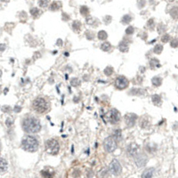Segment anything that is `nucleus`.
I'll use <instances>...</instances> for the list:
<instances>
[{
	"label": "nucleus",
	"instance_id": "0eeeda50",
	"mask_svg": "<svg viewBox=\"0 0 178 178\" xmlns=\"http://www.w3.org/2000/svg\"><path fill=\"white\" fill-rule=\"evenodd\" d=\"M128 85H129V82H128L127 78H125L124 76H120L116 78L115 85L118 89H125L128 86Z\"/></svg>",
	"mask_w": 178,
	"mask_h": 178
},
{
	"label": "nucleus",
	"instance_id": "2eb2a0df",
	"mask_svg": "<svg viewBox=\"0 0 178 178\" xmlns=\"http://www.w3.org/2000/svg\"><path fill=\"white\" fill-rule=\"evenodd\" d=\"M7 167H8L7 161H6L4 158H2V159H1V164H0V168H1V172L4 173L5 171H6V170H7Z\"/></svg>",
	"mask_w": 178,
	"mask_h": 178
},
{
	"label": "nucleus",
	"instance_id": "393cba45",
	"mask_svg": "<svg viewBox=\"0 0 178 178\" xmlns=\"http://www.w3.org/2000/svg\"><path fill=\"white\" fill-rule=\"evenodd\" d=\"M80 26H81V24H80V22L78 21H75L72 23V28H73V29H74L75 31H80Z\"/></svg>",
	"mask_w": 178,
	"mask_h": 178
},
{
	"label": "nucleus",
	"instance_id": "f3484780",
	"mask_svg": "<svg viewBox=\"0 0 178 178\" xmlns=\"http://www.w3.org/2000/svg\"><path fill=\"white\" fill-rule=\"evenodd\" d=\"M41 174L45 178H53V172H51L50 170H43V171H41Z\"/></svg>",
	"mask_w": 178,
	"mask_h": 178
},
{
	"label": "nucleus",
	"instance_id": "9b49d317",
	"mask_svg": "<svg viewBox=\"0 0 178 178\" xmlns=\"http://www.w3.org/2000/svg\"><path fill=\"white\" fill-rule=\"evenodd\" d=\"M138 151H139V146L136 143H131L127 148V152L130 156H135L138 153Z\"/></svg>",
	"mask_w": 178,
	"mask_h": 178
},
{
	"label": "nucleus",
	"instance_id": "f257e3e1",
	"mask_svg": "<svg viewBox=\"0 0 178 178\" xmlns=\"http://www.w3.org/2000/svg\"><path fill=\"white\" fill-rule=\"evenodd\" d=\"M22 128L26 133L28 134H35L40 131L41 129V124L40 121L35 117H27L22 120L21 123Z\"/></svg>",
	"mask_w": 178,
	"mask_h": 178
},
{
	"label": "nucleus",
	"instance_id": "c756f323",
	"mask_svg": "<svg viewBox=\"0 0 178 178\" xmlns=\"http://www.w3.org/2000/svg\"><path fill=\"white\" fill-rule=\"evenodd\" d=\"M104 73H105V75H107V76H110V75L113 73V69H112V67H107V68L104 70Z\"/></svg>",
	"mask_w": 178,
	"mask_h": 178
},
{
	"label": "nucleus",
	"instance_id": "c85d7f7f",
	"mask_svg": "<svg viewBox=\"0 0 178 178\" xmlns=\"http://www.w3.org/2000/svg\"><path fill=\"white\" fill-rule=\"evenodd\" d=\"M162 50H163V46H162V45H156L155 46V47H154V53H160L161 52H162Z\"/></svg>",
	"mask_w": 178,
	"mask_h": 178
},
{
	"label": "nucleus",
	"instance_id": "473e14b6",
	"mask_svg": "<svg viewBox=\"0 0 178 178\" xmlns=\"http://www.w3.org/2000/svg\"><path fill=\"white\" fill-rule=\"evenodd\" d=\"M70 84H71V85H73V86H77V85H79V81H78V78H72V79L70 80Z\"/></svg>",
	"mask_w": 178,
	"mask_h": 178
},
{
	"label": "nucleus",
	"instance_id": "cd10ccee",
	"mask_svg": "<svg viewBox=\"0 0 178 178\" xmlns=\"http://www.w3.org/2000/svg\"><path fill=\"white\" fill-rule=\"evenodd\" d=\"M49 1L50 0H39L38 1V5H39V6L40 7H46L47 6H48V4H49Z\"/></svg>",
	"mask_w": 178,
	"mask_h": 178
},
{
	"label": "nucleus",
	"instance_id": "7c9ffc66",
	"mask_svg": "<svg viewBox=\"0 0 178 178\" xmlns=\"http://www.w3.org/2000/svg\"><path fill=\"white\" fill-rule=\"evenodd\" d=\"M31 14L32 16H38L39 14V10L38 8H36V7L32 8V9H31Z\"/></svg>",
	"mask_w": 178,
	"mask_h": 178
},
{
	"label": "nucleus",
	"instance_id": "c9c22d12",
	"mask_svg": "<svg viewBox=\"0 0 178 178\" xmlns=\"http://www.w3.org/2000/svg\"><path fill=\"white\" fill-rule=\"evenodd\" d=\"M153 25H154V21H153V19H151V20H149L148 21V26H151V28H152L153 27Z\"/></svg>",
	"mask_w": 178,
	"mask_h": 178
},
{
	"label": "nucleus",
	"instance_id": "b1692460",
	"mask_svg": "<svg viewBox=\"0 0 178 178\" xmlns=\"http://www.w3.org/2000/svg\"><path fill=\"white\" fill-rule=\"evenodd\" d=\"M107 38H108V34L106 33V31H99V33H98V38L100 40H105Z\"/></svg>",
	"mask_w": 178,
	"mask_h": 178
},
{
	"label": "nucleus",
	"instance_id": "4be33fe9",
	"mask_svg": "<svg viewBox=\"0 0 178 178\" xmlns=\"http://www.w3.org/2000/svg\"><path fill=\"white\" fill-rule=\"evenodd\" d=\"M61 7V4L59 2H53L50 6V10L52 11H56L59 10V8Z\"/></svg>",
	"mask_w": 178,
	"mask_h": 178
},
{
	"label": "nucleus",
	"instance_id": "aec40b11",
	"mask_svg": "<svg viewBox=\"0 0 178 178\" xmlns=\"http://www.w3.org/2000/svg\"><path fill=\"white\" fill-rule=\"evenodd\" d=\"M131 21H132V17H131L129 14L124 15V16L122 17V19H121V22H122L123 24H128Z\"/></svg>",
	"mask_w": 178,
	"mask_h": 178
},
{
	"label": "nucleus",
	"instance_id": "4468645a",
	"mask_svg": "<svg viewBox=\"0 0 178 178\" xmlns=\"http://www.w3.org/2000/svg\"><path fill=\"white\" fill-rule=\"evenodd\" d=\"M157 148H158V146L155 143H148L146 145V150L152 153H153L157 151Z\"/></svg>",
	"mask_w": 178,
	"mask_h": 178
},
{
	"label": "nucleus",
	"instance_id": "a211bd4d",
	"mask_svg": "<svg viewBox=\"0 0 178 178\" xmlns=\"http://www.w3.org/2000/svg\"><path fill=\"white\" fill-rule=\"evenodd\" d=\"M131 95H142L143 94H145V91L142 90L141 88H135V89H133L130 92Z\"/></svg>",
	"mask_w": 178,
	"mask_h": 178
},
{
	"label": "nucleus",
	"instance_id": "f8f14e48",
	"mask_svg": "<svg viewBox=\"0 0 178 178\" xmlns=\"http://www.w3.org/2000/svg\"><path fill=\"white\" fill-rule=\"evenodd\" d=\"M154 168L153 167H150L145 169L142 174V178H152L153 174H154Z\"/></svg>",
	"mask_w": 178,
	"mask_h": 178
},
{
	"label": "nucleus",
	"instance_id": "bb28decb",
	"mask_svg": "<svg viewBox=\"0 0 178 178\" xmlns=\"http://www.w3.org/2000/svg\"><path fill=\"white\" fill-rule=\"evenodd\" d=\"M152 102L155 103V104H159L160 102H161V98L159 95H154L152 96Z\"/></svg>",
	"mask_w": 178,
	"mask_h": 178
},
{
	"label": "nucleus",
	"instance_id": "dca6fc26",
	"mask_svg": "<svg viewBox=\"0 0 178 178\" xmlns=\"http://www.w3.org/2000/svg\"><path fill=\"white\" fill-rule=\"evenodd\" d=\"M120 50L123 53H127L128 51V44L125 41H122L120 44Z\"/></svg>",
	"mask_w": 178,
	"mask_h": 178
},
{
	"label": "nucleus",
	"instance_id": "f03ea898",
	"mask_svg": "<svg viewBox=\"0 0 178 178\" xmlns=\"http://www.w3.org/2000/svg\"><path fill=\"white\" fill-rule=\"evenodd\" d=\"M21 146L25 151L28 152H35L38 149L39 142L36 137L32 135H28L21 141Z\"/></svg>",
	"mask_w": 178,
	"mask_h": 178
},
{
	"label": "nucleus",
	"instance_id": "a878e982",
	"mask_svg": "<svg viewBox=\"0 0 178 178\" xmlns=\"http://www.w3.org/2000/svg\"><path fill=\"white\" fill-rule=\"evenodd\" d=\"M80 14H81L82 15H84V16L88 15V14H89L88 8H87L86 6H81V7H80Z\"/></svg>",
	"mask_w": 178,
	"mask_h": 178
},
{
	"label": "nucleus",
	"instance_id": "e433bc0d",
	"mask_svg": "<svg viewBox=\"0 0 178 178\" xmlns=\"http://www.w3.org/2000/svg\"><path fill=\"white\" fill-rule=\"evenodd\" d=\"M13 125V120H10V118H8V120H6V126L7 127H11Z\"/></svg>",
	"mask_w": 178,
	"mask_h": 178
},
{
	"label": "nucleus",
	"instance_id": "1a4fd4ad",
	"mask_svg": "<svg viewBox=\"0 0 178 178\" xmlns=\"http://www.w3.org/2000/svg\"><path fill=\"white\" fill-rule=\"evenodd\" d=\"M136 120H137V115L134 114V113H128L125 116V121H126V124L128 126V127H134L135 122H136Z\"/></svg>",
	"mask_w": 178,
	"mask_h": 178
},
{
	"label": "nucleus",
	"instance_id": "72a5a7b5",
	"mask_svg": "<svg viewBox=\"0 0 178 178\" xmlns=\"http://www.w3.org/2000/svg\"><path fill=\"white\" fill-rule=\"evenodd\" d=\"M169 39H170V37H169V35H167V34H165V35L162 37V38H161V40H162L164 43L168 42V41H169Z\"/></svg>",
	"mask_w": 178,
	"mask_h": 178
},
{
	"label": "nucleus",
	"instance_id": "6e6552de",
	"mask_svg": "<svg viewBox=\"0 0 178 178\" xmlns=\"http://www.w3.org/2000/svg\"><path fill=\"white\" fill-rule=\"evenodd\" d=\"M121 169H122L121 165L117 159H114V160H112L110 162V171L111 172V174L117 175L118 174H120Z\"/></svg>",
	"mask_w": 178,
	"mask_h": 178
},
{
	"label": "nucleus",
	"instance_id": "f704fd0d",
	"mask_svg": "<svg viewBox=\"0 0 178 178\" xmlns=\"http://www.w3.org/2000/svg\"><path fill=\"white\" fill-rule=\"evenodd\" d=\"M171 46H172V47H177V46H178V39L174 38V39L171 41Z\"/></svg>",
	"mask_w": 178,
	"mask_h": 178
},
{
	"label": "nucleus",
	"instance_id": "5701e85b",
	"mask_svg": "<svg viewBox=\"0 0 178 178\" xmlns=\"http://www.w3.org/2000/svg\"><path fill=\"white\" fill-rule=\"evenodd\" d=\"M150 65L152 67H160V63H159V60H157L156 58H152L150 61Z\"/></svg>",
	"mask_w": 178,
	"mask_h": 178
},
{
	"label": "nucleus",
	"instance_id": "2f4dec72",
	"mask_svg": "<svg viewBox=\"0 0 178 178\" xmlns=\"http://www.w3.org/2000/svg\"><path fill=\"white\" fill-rule=\"evenodd\" d=\"M134 31H135V28H134V27H132V26H129V27L126 29V33H127V35H132V34L134 33Z\"/></svg>",
	"mask_w": 178,
	"mask_h": 178
},
{
	"label": "nucleus",
	"instance_id": "39448f33",
	"mask_svg": "<svg viewBox=\"0 0 178 178\" xmlns=\"http://www.w3.org/2000/svg\"><path fill=\"white\" fill-rule=\"evenodd\" d=\"M104 150L108 152H112L116 150L117 148V142L112 136H109L104 140L103 142Z\"/></svg>",
	"mask_w": 178,
	"mask_h": 178
},
{
	"label": "nucleus",
	"instance_id": "ddd939ff",
	"mask_svg": "<svg viewBox=\"0 0 178 178\" xmlns=\"http://www.w3.org/2000/svg\"><path fill=\"white\" fill-rule=\"evenodd\" d=\"M112 137L116 140V142H120L122 139V132L120 129H115L112 133Z\"/></svg>",
	"mask_w": 178,
	"mask_h": 178
},
{
	"label": "nucleus",
	"instance_id": "4c0bfd02",
	"mask_svg": "<svg viewBox=\"0 0 178 178\" xmlns=\"http://www.w3.org/2000/svg\"><path fill=\"white\" fill-rule=\"evenodd\" d=\"M14 110L15 112H20V111L21 110V108L20 106H15L14 109Z\"/></svg>",
	"mask_w": 178,
	"mask_h": 178
},
{
	"label": "nucleus",
	"instance_id": "7ed1b4c3",
	"mask_svg": "<svg viewBox=\"0 0 178 178\" xmlns=\"http://www.w3.org/2000/svg\"><path fill=\"white\" fill-rule=\"evenodd\" d=\"M33 108L37 112L44 113L48 110L49 104L46 101V99H44L42 97H38L37 99H35V101L33 102Z\"/></svg>",
	"mask_w": 178,
	"mask_h": 178
},
{
	"label": "nucleus",
	"instance_id": "423d86ee",
	"mask_svg": "<svg viewBox=\"0 0 178 178\" xmlns=\"http://www.w3.org/2000/svg\"><path fill=\"white\" fill-rule=\"evenodd\" d=\"M106 117H107V120L109 122H110L111 124H116V123H117L118 121H120V112H118L116 109L110 110L107 113Z\"/></svg>",
	"mask_w": 178,
	"mask_h": 178
},
{
	"label": "nucleus",
	"instance_id": "6ab92c4d",
	"mask_svg": "<svg viewBox=\"0 0 178 178\" xmlns=\"http://www.w3.org/2000/svg\"><path fill=\"white\" fill-rule=\"evenodd\" d=\"M152 81V84L155 86H159L161 85V83H162V78H159V77H154Z\"/></svg>",
	"mask_w": 178,
	"mask_h": 178
},
{
	"label": "nucleus",
	"instance_id": "9d476101",
	"mask_svg": "<svg viewBox=\"0 0 178 178\" xmlns=\"http://www.w3.org/2000/svg\"><path fill=\"white\" fill-rule=\"evenodd\" d=\"M135 163L137 164L138 167H142L147 162V157L143 153H137L135 156Z\"/></svg>",
	"mask_w": 178,
	"mask_h": 178
},
{
	"label": "nucleus",
	"instance_id": "412c9836",
	"mask_svg": "<svg viewBox=\"0 0 178 178\" xmlns=\"http://www.w3.org/2000/svg\"><path fill=\"white\" fill-rule=\"evenodd\" d=\"M111 48V45L109 42H104L102 46H101V49L103 50L104 52H109Z\"/></svg>",
	"mask_w": 178,
	"mask_h": 178
},
{
	"label": "nucleus",
	"instance_id": "20e7f679",
	"mask_svg": "<svg viewBox=\"0 0 178 178\" xmlns=\"http://www.w3.org/2000/svg\"><path fill=\"white\" fill-rule=\"evenodd\" d=\"M46 147L48 153L52 155H56L60 151V145L59 142L54 139H49L46 142Z\"/></svg>",
	"mask_w": 178,
	"mask_h": 178
}]
</instances>
